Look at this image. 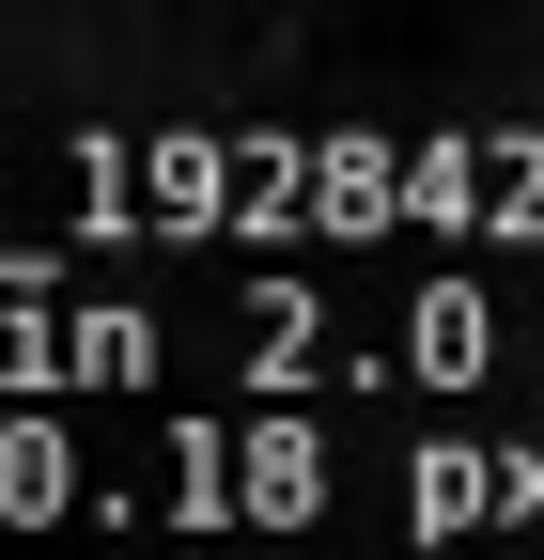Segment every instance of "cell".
<instances>
[{
	"mask_svg": "<svg viewBox=\"0 0 544 560\" xmlns=\"http://www.w3.org/2000/svg\"><path fill=\"white\" fill-rule=\"evenodd\" d=\"M343 452L311 420H172L141 436V467H109V529H296L327 514Z\"/></svg>",
	"mask_w": 544,
	"mask_h": 560,
	"instance_id": "1",
	"label": "cell"
},
{
	"mask_svg": "<svg viewBox=\"0 0 544 560\" xmlns=\"http://www.w3.org/2000/svg\"><path fill=\"white\" fill-rule=\"evenodd\" d=\"M172 327L125 296H0V389H141Z\"/></svg>",
	"mask_w": 544,
	"mask_h": 560,
	"instance_id": "2",
	"label": "cell"
},
{
	"mask_svg": "<svg viewBox=\"0 0 544 560\" xmlns=\"http://www.w3.org/2000/svg\"><path fill=\"white\" fill-rule=\"evenodd\" d=\"M498 359H513V327H498V296H466V280H421V296L389 312V342H374V374H404V389H466Z\"/></svg>",
	"mask_w": 544,
	"mask_h": 560,
	"instance_id": "3",
	"label": "cell"
},
{
	"mask_svg": "<svg viewBox=\"0 0 544 560\" xmlns=\"http://www.w3.org/2000/svg\"><path fill=\"white\" fill-rule=\"evenodd\" d=\"M483 514H544V452H421L404 467V529L421 545L483 529Z\"/></svg>",
	"mask_w": 544,
	"mask_h": 560,
	"instance_id": "4",
	"label": "cell"
},
{
	"mask_svg": "<svg viewBox=\"0 0 544 560\" xmlns=\"http://www.w3.org/2000/svg\"><path fill=\"white\" fill-rule=\"evenodd\" d=\"M0 514L47 529V514H109V452L62 436V420H0Z\"/></svg>",
	"mask_w": 544,
	"mask_h": 560,
	"instance_id": "5",
	"label": "cell"
}]
</instances>
